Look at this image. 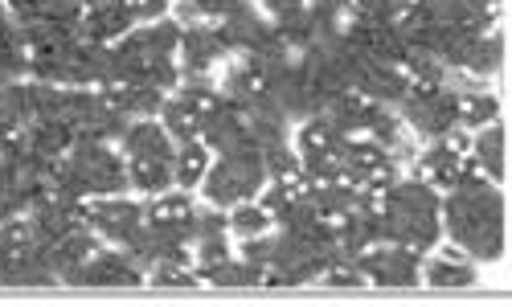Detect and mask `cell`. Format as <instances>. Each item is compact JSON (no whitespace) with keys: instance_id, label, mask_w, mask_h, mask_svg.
Masks as SVG:
<instances>
[{"instance_id":"6da1fadb","label":"cell","mask_w":512,"mask_h":307,"mask_svg":"<svg viewBox=\"0 0 512 307\" xmlns=\"http://www.w3.org/2000/svg\"><path fill=\"white\" fill-rule=\"evenodd\" d=\"M447 230H451V238L467 254L500 258V246H504V205H500V193L488 189L472 168H463V177L451 185Z\"/></svg>"},{"instance_id":"7a4b0ae2","label":"cell","mask_w":512,"mask_h":307,"mask_svg":"<svg viewBox=\"0 0 512 307\" xmlns=\"http://www.w3.org/2000/svg\"><path fill=\"white\" fill-rule=\"evenodd\" d=\"M50 185H54L58 197H70V201L87 197V193L111 197V193L127 189V172H123L119 156L107 152L99 140H78L70 160L50 172Z\"/></svg>"},{"instance_id":"3957f363","label":"cell","mask_w":512,"mask_h":307,"mask_svg":"<svg viewBox=\"0 0 512 307\" xmlns=\"http://www.w3.org/2000/svg\"><path fill=\"white\" fill-rule=\"evenodd\" d=\"M381 226L386 238H394L398 246L410 250H426L439 238V197L431 185H394L381 201Z\"/></svg>"},{"instance_id":"277c9868","label":"cell","mask_w":512,"mask_h":307,"mask_svg":"<svg viewBox=\"0 0 512 307\" xmlns=\"http://www.w3.org/2000/svg\"><path fill=\"white\" fill-rule=\"evenodd\" d=\"M263 177H267V168H263V156L254 152V156H222V164L205 177V197L213 205H234V201H246L263 189Z\"/></svg>"},{"instance_id":"5b68a950","label":"cell","mask_w":512,"mask_h":307,"mask_svg":"<svg viewBox=\"0 0 512 307\" xmlns=\"http://www.w3.org/2000/svg\"><path fill=\"white\" fill-rule=\"evenodd\" d=\"M402 107H406V119L426 131V136H447V131L459 123V95L451 86H406L402 95Z\"/></svg>"},{"instance_id":"8992f818","label":"cell","mask_w":512,"mask_h":307,"mask_svg":"<svg viewBox=\"0 0 512 307\" xmlns=\"http://www.w3.org/2000/svg\"><path fill=\"white\" fill-rule=\"evenodd\" d=\"M340 177H349V185L357 189H377L394 177V160L377 140L373 144L345 140V148H340Z\"/></svg>"},{"instance_id":"52a82bcc","label":"cell","mask_w":512,"mask_h":307,"mask_svg":"<svg viewBox=\"0 0 512 307\" xmlns=\"http://www.w3.org/2000/svg\"><path fill=\"white\" fill-rule=\"evenodd\" d=\"M87 217H91V226H95V230H103L111 242H119V246L127 250V246L140 238L148 213H144L140 205H132V201L111 197V201H95V205L87 209Z\"/></svg>"},{"instance_id":"ba28073f","label":"cell","mask_w":512,"mask_h":307,"mask_svg":"<svg viewBox=\"0 0 512 307\" xmlns=\"http://www.w3.org/2000/svg\"><path fill=\"white\" fill-rule=\"evenodd\" d=\"M209 103H213L209 82H189L173 103H164V123H168V131H173L181 144L193 140L197 131H201V115H205Z\"/></svg>"},{"instance_id":"9c48e42d","label":"cell","mask_w":512,"mask_h":307,"mask_svg":"<svg viewBox=\"0 0 512 307\" xmlns=\"http://www.w3.org/2000/svg\"><path fill=\"white\" fill-rule=\"evenodd\" d=\"M66 283H91V287H132L140 283V271H136V262L132 258H123V254H91L82 267H74L66 275Z\"/></svg>"},{"instance_id":"30bf717a","label":"cell","mask_w":512,"mask_h":307,"mask_svg":"<svg viewBox=\"0 0 512 307\" xmlns=\"http://www.w3.org/2000/svg\"><path fill=\"white\" fill-rule=\"evenodd\" d=\"M357 267L369 275V279H377V283H386V287H410L414 279H418V258H414V250L410 246H390V250H373V254H365Z\"/></svg>"},{"instance_id":"8fae6325","label":"cell","mask_w":512,"mask_h":307,"mask_svg":"<svg viewBox=\"0 0 512 307\" xmlns=\"http://www.w3.org/2000/svg\"><path fill=\"white\" fill-rule=\"evenodd\" d=\"M353 86L369 99V103H394L406 95V78L390 66V62H373V58H361L357 70H353Z\"/></svg>"},{"instance_id":"7c38bea8","label":"cell","mask_w":512,"mask_h":307,"mask_svg":"<svg viewBox=\"0 0 512 307\" xmlns=\"http://www.w3.org/2000/svg\"><path fill=\"white\" fill-rule=\"evenodd\" d=\"M123 148L132 156V164H173V144L156 123H127L123 131Z\"/></svg>"},{"instance_id":"4fadbf2b","label":"cell","mask_w":512,"mask_h":307,"mask_svg":"<svg viewBox=\"0 0 512 307\" xmlns=\"http://www.w3.org/2000/svg\"><path fill=\"white\" fill-rule=\"evenodd\" d=\"M181 46H185V66L193 74H205L213 62H218L226 50H230V41L222 37V29H209V25H193L181 33Z\"/></svg>"},{"instance_id":"5bb4252c","label":"cell","mask_w":512,"mask_h":307,"mask_svg":"<svg viewBox=\"0 0 512 307\" xmlns=\"http://www.w3.org/2000/svg\"><path fill=\"white\" fill-rule=\"evenodd\" d=\"M312 201H316V213H320V217H345V213L369 205V197H365L357 185H340V177L316 185V189H312Z\"/></svg>"},{"instance_id":"9a60e30c","label":"cell","mask_w":512,"mask_h":307,"mask_svg":"<svg viewBox=\"0 0 512 307\" xmlns=\"http://www.w3.org/2000/svg\"><path fill=\"white\" fill-rule=\"evenodd\" d=\"M459 148H463V140H455V144H439V148H431L422 156V168L431 172V181L435 185H455L459 177H463V160H459Z\"/></svg>"},{"instance_id":"2e32d148","label":"cell","mask_w":512,"mask_h":307,"mask_svg":"<svg viewBox=\"0 0 512 307\" xmlns=\"http://www.w3.org/2000/svg\"><path fill=\"white\" fill-rule=\"evenodd\" d=\"M29 66L25 58V37H21V25H13L9 17H0V74H21Z\"/></svg>"},{"instance_id":"e0dca14e","label":"cell","mask_w":512,"mask_h":307,"mask_svg":"<svg viewBox=\"0 0 512 307\" xmlns=\"http://www.w3.org/2000/svg\"><path fill=\"white\" fill-rule=\"evenodd\" d=\"M209 283H222V287H250V283H263V271L254 262H218V267L205 271Z\"/></svg>"},{"instance_id":"ac0fdd59","label":"cell","mask_w":512,"mask_h":307,"mask_svg":"<svg viewBox=\"0 0 512 307\" xmlns=\"http://www.w3.org/2000/svg\"><path fill=\"white\" fill-rule=\"evenodd\" d=\"M205 177V148L197 144V140H185L181 144V156L173 160V181H181L185 189L189 185H197Z\"/></svg>"},{"instance_id":"d6986e66","label":"cell","mask_w":512,"mask_h":307,"mask_svg":"<svg viewBox=\"0 0 512 307\" xmlns=\"http://www.w3.org/2000/svg\"><path fill=\"white\" fill-rule=\"evenodd\" d=\"M431 283L435 287H472L476 283V271L467 262H455V258H439L431 267Z\"/></svg>"},{"instance_id":"ffe728a7","label":"cell","mask_w":512,"mask_h":307,"mask_svg":"<svg viewBox=\"0 0 512 307\" xmlns=\"http://www.w3.org/2000/svg\"><path fill=\"white\" fill-rule=\"evenodd\" d=\"M488 119H496V99L492 95H459V123L480 127Z\"/></svg>"},{"instance_id":"44dd1931","label":"cell","mask_w":512,"mask_h":307,"mask_svg":"<svg viewBox=\"0 0 512 307\" xmlns=\"http://www.w3.org/2000/svg\"><path fill=\"white\" fill-rule=\"evenodd\" d=\"M476 156H480V164L492 172V177H500V172H504V131L500 127L484 131L480 144H476Z\"/></svg>"},{"instance_id":"7402d4cb","label":"cell","mask_w":512,"mask_h":307,"mask_svg":"<svg viewBox=\"0 0 512 307\" xmlns=\"http://www.w3.org/2000/svg\"><path fill=\"white\" fill-rule=\"evenodd\" d=\"M238 5H246V0H189L181 13L185 17H230Z\"/></svg>"},{"instance_id":"603a6c76","label":"cell","mask_w":512,"mask_h":307,"mask_svg":"<svg viewBox=\"0 0 512 307\" xmlns=\"http://www.w3.org/2000/svg\"><path fill=\"white\" fill-rule=\"evenodd\" d=\"M267 222H271V217H267V209H250V205H242V209L230 217V226H234V230H242L246 238L263 234V230H267Z\"/></svg>"},{"instance_id":"cb8c5ba5","label":"cell","mask_w":512,"mask_h":307,"mask_svg":"<svg viewBox=\"0 0 512 307\" xmlns=\"http://www.w3.org/2000/svg\"><path fill=\"white\" fill-rule=\"evenodd\" d=\"M132 5V17L136 21H148V17H160L164 13V0H127Z\"/></svg>"},{"instance_id":"d4e9b609","label":"cell","mask_w":512,"mask_h":307,"mask_svg":"<svg viewBox=\"0 0 512 307\" xmlns=\"http://www.w3.org/2000/svg\"><path fill=\"white\" fill-rule=\"evenodd\" d=\"M267 258H271V238L246 242V262H254V267H267Z\"/></svg>"},{"instance_id":"484cf974","label":"cell","mask_w":512,"mask_h":307,"mask_svg":"<svg viewBox=\"0 0 512 307\" xmlns=\"http://www.w3.org/2000/svg\"><path fill=\"white\" fill-rule=\"evenodd\" d=\"M156 283H164V287H189L193 275H185V271H177V267H164V271L156 275Z\"/></svg>"},{"instance_id":"4316f807","label":"cell","mask_w":512,"mask_h":307,"mask_svg":"<svg viewBox=\"0 0 512 307\" xmlns=\"http://www.w3.org/2000/svg\"><path fill=\"white\" fill-rule=\"evenodd\" d=\"M267 9L275 13V17H287V13H300V9H308L304 0H267Z\"/></svg>"},{"instance_id":"83f0119b","label":"cell","mask_w":512,"mask_h":307,"mask_svg":"<svg viewBox=\"0 0 512 307\" xmlns=\"http://www.w3.org/2000/svg\"><path fill=\"white\" fill-rule=\"evenodd\" d=\"M361 279H365V271H332V275H328V283H340V287L361 283Z\"/></svg>"},{"instance_id":"f1b7e54d","label":"cell","mask_w":512,"mask_h":307,"mask_svg":"<svg viewBox=\"0 0 512 307\" xmlns=\"http://www.w3.org/2000/svg\"><path fill=\"white\" fill-rule=\"evenodd\" d=\"M0 17H5V9H0Z\"/></svg>"}]
</instances>
